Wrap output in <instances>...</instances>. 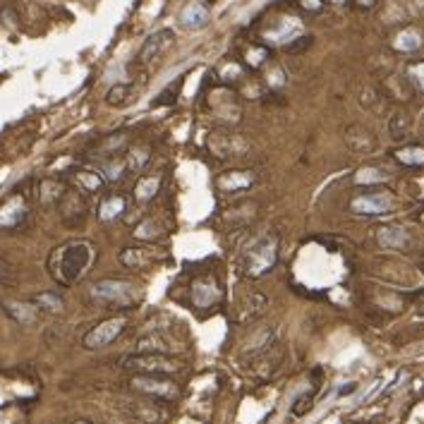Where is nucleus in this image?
Listing matches in <instances>:
<instances>
[{
    "label": "nucleus",
    "mask_w": 424,
    "mask_h": 424,
    "mask_svg": "<svg viewBox=\"0 0 424 424\" xmlns=\"http://www.w3.org/2000/svg\"><path fill=\"white\" fill-rule=\"evenodd\" d=\"M223 300V290H220L218 281L213 276H199L192 281V302L199 310H208V307L218 305Z\"/></svg>",
    "instance_id": "obj_10"
},
{
    "label": "nucleus",
    "mask_w": 424,
    "mask_h": 424,
    "mask_svg": "<svg viewBox=\"0 0 424 424\" xmlns=\"http://www.w3.org/2000/svg\"><path fill=\"white\" fill-rule=\"evenodd\" d=\"M62 211H65V213H62V216H65V220H67L69 213H74V216L82 220L84 211H86V204H84V199L77 194V192H67V194L62 197Z\"/></svg>",
    "instance_id": "obj_26"
},
{
    "label": "nucleus",
    "mask_w": 424,
    "mask_h": 424,
    "mask_svg": "<svg viewBox=\"0 0 424 424\" xmlns=\"http://www.w3.org/2000/svg\"><path fill=\"white\" fill-rule=\"evenodd\" d=\"M216 185H218V190H223V192H242L254 185V173H249V171L223 173V175H218Z\"/></svg>",
    "instance_id": "obj_17"
},
{
    "label": "nucleus",
    "mask_w": 424,
    "mask_h": 424,
    "mask_svg": "<svg viewBox=\"0 0 424 424\" xmlns=\"http://www.w3.org/2000/svg\"><path fill=\"white\" fill-rule=\"evenodd\" d=\"M408 130H410L408 115L396 113L391 120H388V132H391V137H393V139H403L405 135H408Z\"/></svg>",
    "instance_id": "obj_33"
},
{
    "label": "nucleus",
    "mask_w": 424,
    "mask_h": 424,
    "mask_svg": "<svg viewBox=\"0 0 424 424\" xmlns=\"http://www.w3.org/2000/svg\"><path fill=\"white\" fill-rule=\"evenodd\" d=\"M208 149L218 159H242L249 151V142L245 137L233 135V132H216L208 139Z\"/></svg>",
    "instance_id": "obj_7"
},
{
    "label": "nucleus",
    "mask_w": 424,
    "mask_h": 424,
    "mask_svg": "<svg viewBox=\"0 0 424 424\" xmlns=\"http://www.w3.org/2000/svg\"><path fill=\"white\" fill-rule=\"evenodd\" d=\"M300 37H305V25L298 17H283V20H278L274 27L264 32L266 46H286V48L293 41H298Z\"/></svg>",
    "instance_id": "obj_9"
},
{
    "label": "nucleus",
    "mask_w": 424,
    "mask_h": 424,
    "mask_svg": "<svg viewBox=\"0 0 424 424\" xmlns=\"http://www.w3.org/2000/svg\"><path fill=\"white\" fill-rule=\"evenodd\" d=\"M91 264V247L86 242L77 240L69 242L62 249H58V264H55V278L62 286H72Z\"/></svg>",
    "instance_id": "obj_1"
},
{
    "label": "nucleus",
    "mask_w": 424,
    "mask_h": 424,
    "mask_svg": "<svg viewBox=\"0 0 424 424\" xmlns=\"http://www.w3.org/2000/svg\"><path fill=\"white\" fill-rule=\"evenodd\" d=\"M130 386L139 393H147V396H156L164 400H175L180 396L178 383L166 381L161 376H151V374H137L130 379Z\"/></svg>",
    "instance_id": "obj_8"
},
{
    "label": "nucleus",
    "mask_w": 424,
    "mask_h": 424,
    "mask_svg": "<svg viewBox=\"0 0 424 424\" xmlns=\"http://www.w3.org/2000/svg\"><path fill=\"white\" fill-rule=\"evenodd\" d=\"M355 5H357V8H362V10H369V8H374V5H376V0H355Z\"/></svg>",
    "instance_id": "obj_39"
},
{
    "label": "nucleus",
    "mask_w": 424,
    "mask_h": 424,
    "mask_svg": "<svg viewBox=\"0 0 424 424\" xmlns=\"http://www.w3.org/2000/svg\"><path fill=\"white\" fill-rule=\"evenodd\" d=\"M27 218V201L22 199L20 194L10 197L3 206H0V228L3 230H10V228H17L22 225Z\"/></svg>",
    "instance_id": "obj_13"
},
{
    "label": "nucleus",
    "mask_w": 424,
    "mask_h": 424,
    "mask_svg": "<svg viewBox=\"0 0 424 424\" xmlns=\"http://www.w3.org/2000/svg\"><path fill=\"white\" fill-rule=\"evenodd\" d=\"M326 5H333V8H345L347 0H326Z\"/></svg>",
    "instance_id": "obj_40"
},
{
    "label": "nucleus",
    "mask_w": 424,
    "mask_h": 424,
    "mask_svg": "<svg viewBox=\"0 0 424 424\" xmlns=\"http://www.w3.org/2000/svg\"><path fill=\"white\" fill-rule=\"evenodd\" d=\"M125 159V166H127V173H139L142 171L144 166L149 164V149H142V147H137V149H132L130 154L127 156H123Z\"/></svg>",
    "instance_id": "obj_29"
},
{
    "label": "nucleus",
    "mask_w": 424,
    "mask_h": 424,
    "mask_svg": "<svg viewBox=\"0 0 424 424\" xmlns=\"http://www.w3.org/2000/svg\"><path fill=\"white\" fill-rule=\"evenodd\" d=\"M118 364L123 369L137 371V374H151V376L173 374V371H178V362L159 355V352H135V355H125V357H120Z\"/></svg>",
    "instance_id": "obj_3"
},
{
    "label": "nucleus",
    "mask_w": 424,
    "mask_h": 424,
    "mask_svg": "<svg viewBox=\"0 0 424 424\" xmlns=\"http://www.w3.org/2000/svg\"><path fill=\"white\" fill-rule=\"evenodd\" d=\"M422 44H424V37L420 29H415V27L403 29V32L393 39V48L400 51V53H415V51L422 48Z\"/></svg>",
    "instance_id": "obj_21"
},
{
    "label": "nucleus",
    "mask_w": 424,
    "mask_h": 424,
    "mask_svg": "<svg viewBox=\"0 0 424 424\" xmlns=\"http://www.w3.org/2000/svg\"><path fill=\"white\" fill-rule=\"evenodd\" d=\"M159 254L151 247H127L120 252V264L127 269H149L151 264H156Z\"/></svg>",
    "instance_id": "obj_15"
},
{
    "label": "nucleus",
    "mask_w": 424,
    "mask_h": 424,
    "mask_svg": "<svg viewBox=\"0 0 424 424\" xmlns=\"http://www.w3.org/2000/svg\"><path fill=\"white\" fill-rule=\"evenodd\" d=\"M94 298L98 302H106V305L115 307H130L139 300V288L130 281H115V278H108V281H98L94 288H91Z\"/></svg>",
    "instance_id": "obj_2"
},
{
    "label": "nucleus",
    "mask_w": 424,
    "mask_h": 424,
    "mask_svg": "<svg viewBox=\"0 0 424 424\" xmlns=\"http://www.w3.org/2000/svg\"><path fill=\"white\" fill-rule=\"evenodd\" d=\"M278 261V240L276 237H264L249 249V257L245 264L247 278H264Z\"/></svg>",
    "instance_id": "obj_4"
},
{
    "label": "nucleus",
    "mask_w": 424,
    "mask_h": 424,
    "mask_svg": "<svg viewBox=\"0 0 424 424\" xmlns=\"http://www.w3.org/2000/svg\"><path fill=\"white\" fill-rule=\"evenodd\" d=\"M396 201H393V194L391 192H367V194H359L352 199V213L357 216H383V213L393 211Z\"/></svg>",
    "instance_id": "obj_6"
},
{
    "label": "nucleus",
    "mask_w": 424,
    "mask_h": 424,
    "mask_svg": "<svg viewBox=\"0 0 424 424\" xmlns=\"http://www.w3.org/2000/svg\"><path fill=\"white\" fill-rule=\"evenodd\" d=\"M127 144V137L125 135H113L110 139H106V142H103V154H108L110 159H118V151L123 149Z\"/></svg>",
    "instance_id": "obj_34"
},
{
    "label": "nucleus",
    "mask_w": 424,
    "mask_h": 424,
    "mask_svg": "<svg viewBox=\"0 0 424 424\" xmlns=\"http://www.w3.org/2000/svg\"><path fill=\"white\" fill-rule=\"evenodd\" d=\"M154 230H156V223H154V220H147V223H142L135 230V235L139 237V240H149V237H156Z\"/></svg>",
    "instance_id": "obj_36"
},
{
    "label": "nucleus",
    "mask_w": 424,
    "mask_h": 424,
    "mask_svg": "<svg viewBox=\"0 0 424 424\" xmlns=\"http://www.w3.org/2000/svg\"><path fill=\"white\" fill-rule=\"evenodd\" d=\"M300 10L307 15H319L324 8H326V0H298Z\"/></svg>",
    "instance_id": "obj_35"
},
{
    "label": "nucleus",
    "mask_w": 424,
    "mask_h": 424,
    "mask_svg": "<svg viewBox=\"0 0 424 424\" xmlns=\"http://www.w3.org/2000/svg\"><path fill=\"white\" fill-rule=\"evenodd\" d=\"M32 302L37 305L39 312H48V314H60V312L65 310V300L55 293H41V295H37Z\"/></svg>",
    "instance_id": "obj_23"
},
{
    "label": "nucleus",
    "mask_w": 424,
    "mask_h": 424,
    "mask_svg": "<svg viewBox=\"0 0 424 424\" xmlns=\"http://www.w3.org/2000/svg\"><path fill=\"white\" fill-rule=\"evenodd\" d=\"M271 58V53H269V46H252V48L247 51L245 53V60H247V65L249 67H261L264 65L266 60Z\"/></svg>",
    "instance_id": "obj_31"
},
{
    "label": "nucleus",
    "mask_w": 424,
    "mask_h": 424,
    "mask_svg": "<svg viewBox=\"0 0 424 424\" xmlns=\"http://www.w3.org/2000/svg\"><path fill=\"white\" fill-rule=\"evenodd\" d=\"M405 82H408L412 89L424 91V60L408 62V67H405Z\"/></svg>",
    "instance_id": "obj_30"
},
{
    "label": "nucleus",
    "mask_w": 424,
    "mask_h": 424,
    "mask_svg": "<svg viewBox=\"0 0 424 424\" xmlns=\"http://www.w3.org/2000/svg\"><path fill=\"white\" fill-rule=\"evenodd\" d=\"M103 175H106L108 183H115V180L125 178L127 173V166H125V159H110L106 166H103Z\"/></svg>",
    "instance_id": "obj_32"
},
{
    "label": "nucleus",
    "mask_w": 424,
    "mask_h": 424,
    "mask_svg": "<svg viewBox=\"0 0 424 424\" xmlns=\"http://www.w3.org/2000/svg\"><path fill=\"white\" fill-rule=\"evenodd\" d=\"M125 329H127V317L103 319L94 329H89V333L82 338V345L86 350H101V347H108L118 336H123Z\"/></svg>",
    "instance_id": "obj_5"
},
{
    "label": "nucleus",
    "mask_w": 424,
    "mask_h": 424,
    "mask_svg": "<svg viewBox=\"0 0 424 424\" xmlns=\"http://www.w3.org/2000/svg\"><path fill=\"white\" fill-rule=\"evenodd\" d=\"M72 424H91V422H86V420H77V422H72Z\"/></svg>",
    "instance_id": "obj_41"
},
{
    "label": "nucleus",
    "mask_w": 424,
    "mask_h": 424,
    "mask_svg": "<svg viewBox=\"0 0 424 424\" xmlns=\"http://www.w3.org/2000/svg\"><path fill=\"white\" fill-rule=\"evenodd\" d=\"M161 183H164V178H161V175H144V178H139L137 185H135V199L139 201V204H147V201H151L156 194H159Z\"/></svg>",
    "instance_id": "obj_22"
},
{
    "label": "nucleus",
    "mask_w": 424,
    "mask_h": 424,
    "mask_svg": "<svg viewBox=\"0 0 424 424\" xmlns=\"http://www.w3.org/2000/svg\"><path fill=\"white\" fill-rule=\"evenodd\" d=\"M173 39H175V32L173 29H159V32H154L151 37L144 41L142 51H139V62H151L156 60L164 51L168 48V46L173 44Z\"/></svg>",
    "instance_id": "obj_12"
},
{
    "label": "nucleus",
    "mask_w": 424,
    "mask_h": 424,
    "mask_svg": "<svg viewBox=\"0 0 424 424\" xmlns=\"http://www.w3.org/2000/svg\"><path fill=\"white\" fill-rule=\"evenodd\" d=\"M3 312L13 317L17 324H22V326H32L39 317V310L34 302H20V300H5Z\"/></svg>",
    "instance_id": "obj_16"
},
{
    "label": "nucleus",
    "mask_w": 424,
    "mask_h": 424,
    "mask_svg": "<svg viewBox=\"0 0 424 424\" xmlns=\"http://www.w3.org/2000/svg\"><path fill=\"white\" fill-rule=\"evenodd\" d=\"M178 20H180V27L187 29V32H201V29L208 27V22H211V10H208L201 0H194V3L185 5Z\"/></svg>",
    "instance_id": "obj_11"
},
{
    "label": "nucleus",
    "mask_w": 424,
    "mask_h": 424,
    "mask_svg": "<svg viewBox=\"0 0 424 424\" xmlns=\"http://www.w3.org/2000/svg\"><path fill=\"white\" fill-rule=\"evenodd\" d=\"M74 185L79 187V192H89V194H94V192H101L106 187V175H103L101 171H77L72 175Z\"/></svg>",
    "instance_id": "obj_20"
},
{
    "label": "nucleus",
    "mask_w": 424,
    "mask_h": 424,
    "mask_svg": "<svg viewBox=\"0 0 424 424\" xmlns=\"http://www.w3.org/2000/svg\"><path fill=\"white\" fill-rule=\"evenodd\" d=\"M125 199L120 194H108L101 199V204H98V220H103V223H110V220H118L120 216L125 213Z\"/></svg>",
    "instance_id": "obj_19"
},
{
    "label": "nucleus",
    "mask_w": 424,
    "mask_h": 424,
    "mask_svg": "<svg viewBox=\"0 0 424 424\" xmlns=\"http://www.w3.org/2000/svg\"><path fill=\"white\" fill-rule=\"evenodd\" d=\"M173 89H175V86H171L168 91H164V94H161V96L154 101V106H166V103H175V94H173Z\"/></svg>",
    "instance_id": "obj_37"
},
{
    "label": "nucleus",
    "mask_w": 424,
    "mask_h": 424,
    "mask_svg": "<svg viewBox=\"0 0 424 424\" xmlns=\"http://www.w3.org/2000/svg\"><path fill=\"white\" fill-rule=\"evenodd\" d=\"M396 161L403 166H424V147H403L396 151Z\"/></svg>",
    "instance_id": "obj_28"
},
{
    "label": "nucleus",
    "mask_w": 424,
    "mask_h": 424,
    "mask_svg": "<svg viewBox=\"0 0 424 424\" xmlns=\"http://www.w3.org/2000/svg\"><path fill=\"white\" fill-rule=\"evenodd\" d=\"M376 240L386 249H400L410 242V235L400 225H383V228H379V233H376Z\"/></svg>",
    "instance_id": "obj_18"
},
{
    "label": "nucleus",
    "mask_w": 424,
    "mask_h": 424,
    "mask_svg": "<svg viewBox=\"0 0 424 424\" xmlns=\"http://www.w3.org/2000/svg\"><path fill=\"white\" fill-rule=\"evenodd\" d=\"M388 180V173L381 171V168L376 166H367V168H359V171L355 173V183L357 185H383Z\"/></svg>",
    "instance_id": "obj_24"
},
{
    "label": "nucleus",
    "mask_w": 424,
    "mask_h": 424,
    "mask_svg": "<svg viewBox=\"0 0 424 424\" xmlns=\"http://www.w3.org/2000/svg\"><path fill=\"white\" fill-rule=\"evenodd\" d=\"M132 91H135L132 89V84H125V82L110 86L108 94H106V103L108 106H125V103L132 98Z\"/></svg>",
    "instance_id": "obj_27"
},
{
    "label": "nucleus",
    "mask_w": 424,
    "mask_h": 424,
    "mask_svg": "<svg viewBox=\"0 0 424 424\" xmlns=\"http://www.w3.org/2000/svg\"><path fill=\"white\" fill-rule=\"evenodd\" d=\"M62 185L55 183V180H44L41 187H39V199L44 204H55V201H62Z\"/></svg>",
    "instance_id": "obj_25"
},
{
    "label": "nucleus",
    "mask_w": 424,
    "mask_h": 424,
    "mask_svg": "<svg viewBox=\"0 0 424 424\" xmlns=\"http://www.w3.org/2000/svg\"><path fill=\"white\" fill-rule=\"evenodd\" d=\"M345 144L350 151L355 154H369V151L376 149V139L371 135V130L362 125H350L345 130Z\"/></svg>",
    "instance_id": "obj_14"
},
{
    "label": "nucleus",
    "mask_w": 424,
    "mask_h": 424,
    "mask_svg": "<svg viewBox=\"0 0 424 424\" xmlns=\"http://www.w3.org/2000/svg\"><path fill=\"white\" fill-rule=\"evenodd\" d=\"M269 84L271 86H283V84H286V74H283V69H276L274 79H269Z\"/></svg>",
    "instance_id": "obj_38"
}]
</instances>
